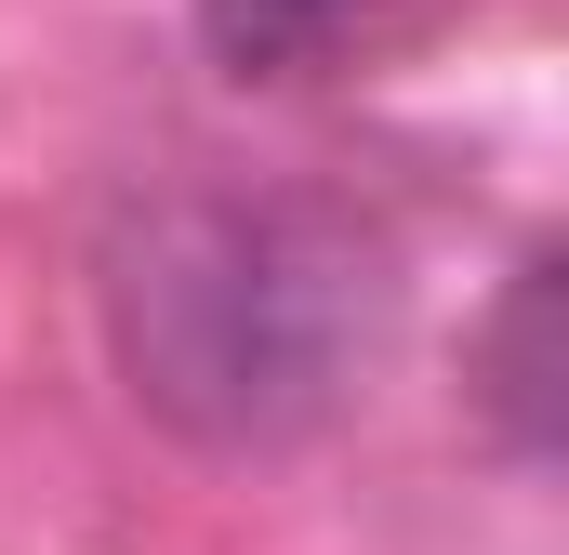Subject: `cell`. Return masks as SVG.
I'll use <instances>...</instances> for the list:
<instances>
[{
  "label": "cell",
  "instance_id": "cell-2",
  "mask_svg": "<svg viewBox=\"0 0 569 555\" xmlns=\"http://www.w3.org/2000/svg\"><path fill=\"white\" fill-rule=\"evenodd\" d=\"M437 13L450 0H199V40L239 80H318V67H358V53L437 27Z\"/></svg>",
  "mask_w": 569,
  "mask_h": 555
},
{
  "label": "cell",
  "instance_id": "cell-1",
  "mask_svg": "<svg viewBox=\"0 0 569 555\" xmlns=\"http://www.w3.org/2000/svg\"><path fill=\"white\" fill-rule=\"evenodd\" d=\"M93 291L146 423L212 463H279L371 384L398 252L291 172H159L120 199Z\"/></svg>",
  "mask_w": 569,
  "mask_h": 555
},
{
  "label": "cell",
  "instance_id": "cell-3",
  "mask_svg": "<svg viewBox=\"0 0 569 555\" xmlns=\"http://www.w3.org/2000/svg\"><path fill=\"white\" fill-rule=\"evenodd\" d=\"M543 317H557V252H530L503 317H490V411H503V436L530 463L557 450V344H543Z\"/></svg>",
  "mask_w": 569,
  "mask_h": 555
}]
</instances>
